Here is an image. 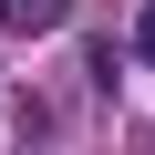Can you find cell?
<instances>
[{"label": "cell", "instance_id": "6da1fadb", "mask_svg": "<svg viewBox=\"0 0 155 155\" xmlns=\"http://www.w3.org/2000/svg\"><path fill=\"white\" fill-rule=\"evenodd\" d=\"M72 0H0V31H62Z\"/></svg>", "mask_w": 155, "mask_h": 155}, {"label": "cell", "instance_id": "7a4b0ae2", "mask_svg": "<svg viewBox=\"0 0 155 155\" xmlns=\"http://www.w3.org/2000/svg\"><path fill=\"white\" fill-rule=\"evenodd\" d=\"M145 62H155V0H145Z\"/></svg>", "mask_w": 155, "mask_h": 155}]
</instances>
